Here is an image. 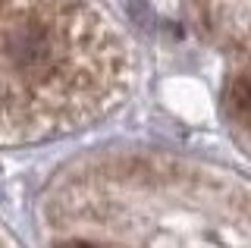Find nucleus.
<instances>
[{"instance_id": "obj_1", "label": "nucleus", "mask_w": 251, "mask_h": 248, "mask_svg": "<svg viewBox=\"0 0 251 248\" xmlns=\"http://www.w3.org/2000/svg\"><path fill=\"white\" fill-rule=\"evenodd\" d=\"M6 66L28 75H41L57 63V32L50 22L25 16L19 22H6L3 28Z\"/></svg>"}, {"instance_id": "obj_2", "label": "nucleus", "mask_w": 251, "mask_h": 248, "mask_svg": "<svg viewBox=\"0 0 251 248\" xmlns=\"http://www.w3.org/2000/svg\"><path fill=\"white\" fill-rule=\"evenodd\" d=\"M226 107L239 123H248L251 126V69L239 73L226 91Z\"/></svg>"}, {"instance_id": "obj_3", "label": "nucleus", "mask_w": 251, "mask_h": 248, "mask_svg": "<svg viewBox=\"0 0 251 248\" xmlns=\"http://www.w3.org/2000/svg\"><path fill=\"white\" fill-rule=\"evenodd\" d=\"M129 10H132V16L138 19V25H154V22H151V19H154V16H151V6H148L145 0H132Z\"/></svg>"}, {"instance_id": "obj_4", "label": "nucleus", "mask_w": 251, "mask_h": 248, "mask_svg": "<svg viewBox=\"0 0 251 248\" xmlns=\"http://www.w3.org/2000/svg\"><path fill=\"white\" fill-rule=\"evenodd\" d=\"M57 248H107V245H94V242H60Z\"/></svg>"}]
</instances>
